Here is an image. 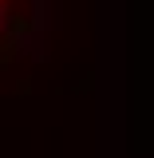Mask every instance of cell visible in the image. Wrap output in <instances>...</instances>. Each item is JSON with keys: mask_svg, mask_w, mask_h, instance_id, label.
I'll use <instances>...</instances> for the list:
<instances>
[{"mask_svg": "<svg viewBox=\"0 0 154 158\" xmlns=\"http://www.w3.org/2000/svg\"><path fill=\"white\" fill-rule=\"evenodd\" d=\"M24 12H28V0H0V56L24 28Z\"/></svg>", "mask_w": 154, "mask_h": 158, "instance_id": "cell-1", "label": "cell"}]
</instances>
